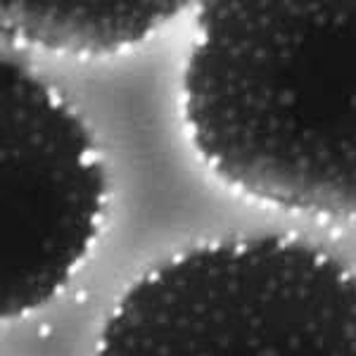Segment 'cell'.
I'll return each mask as SVG.
<instances>
[{"instance_id":"cell-1","label":"cell","mask_w":356,"mask_h":356,"mask_svg":"<svg viewBox=\"0 0 356 356\" xmlns=\"http://www.w3.org/2000/svg\"><path fill=\"white\" fill-rule=\"evenodd\" d=\"M183 117L200 157L233 188L356 219V0L200 5Z\"/></svg>"},{"instance_id":"cell-2","label":"cell","mask_w":356,"mask_h":356,"mask_svg":"<svg viewBox=\"0 0 356 356\" xmlns=\"http://www.w3.org/2000/svg\"><path fill=\"white\" fill-rule=\"evenodd\" d=\"M97 356H356V275L316 247H195L136 280Z\"/></svg>"},{"instance_id":"cell-3","label":"cell","mask_w":356,"mask_h":356,"mask_svg":"<svg viewBox=\"0 0 356 356\" xmlns=\"http://www.w3.org/2000/svg\"><path fill=\"white\" fill-rule=\"evenodd\" d=\"M3 318L65 288L88 254L105 174L76 112L17 62H3Z\"/></svg>"},{"instance_id":"cell-4","label":"cell","mask_w":356,"mask_h":356,"mask_svg":"<svg viewBox=\"0 0 356 356\" xmlns=\"http://www.w3.org/2000/svg\"><path fill=\"white\" fill-rule=\"evenodd\" d=\"M183 3H60L3 0V29L19 41L60 53H114L150 36Z\"/></svg>"}]
</instances>
